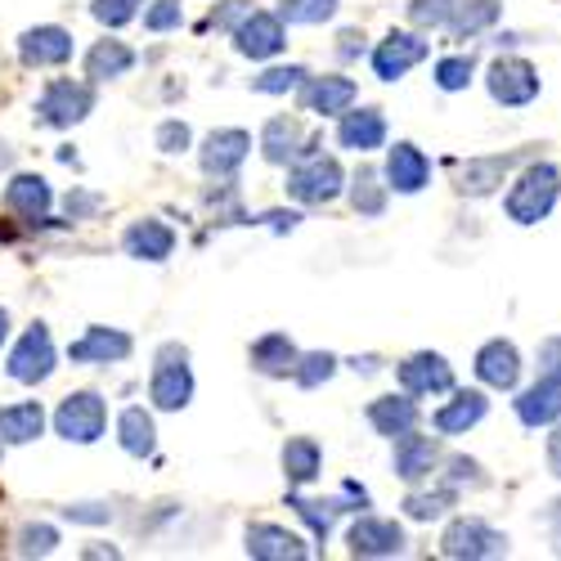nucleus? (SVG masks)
Masks as SVG:
<instances>
[{"label": "nucleus", "mask_w": 561, "mask_h": 561, "mask_svg": "<svg viewBox=\"0 0 561 561\" xmlns=\"http://www.w3.org/2000/svg\"><path fill=\"white\" fill-rule=\"evenodd\" d=\"M184 23V10H180V0H158L153 10H145V27L149 32H171Z\"/></svg>", "instance_id": "a18cd8bd"}, {"label": "nucleus", "mask_w": 561, "mask_h": 561, "mask_svg": "<svg viewBox=\"0 0 561 561\" xmlns=\"http://www.w3.org/2000/svg\"><path fill=\"white\" fill-rule=\"evenodd\" d=\"M355 81L351 77H306V85H301V104H306V113H319V117H337V113H346L351 104H355Z\"/></svg>", "instance_id": "f3484780"}, {"label": "nucleus", "mask_w": 561, "mask_h": 561, "mask_svg": "<svg viewBox=\"0 0 561 561\" xmlns=\"http://www.w3.org/2000/svg\"><path fill=\"white\" fill-rule=\"evenodd\" d=\"M72 32H64V27H32V32H23L19 36V59L27 64V68H59V64H68L72 59Z\"/></svg>", "instance_id": "ddd939ff"}, {"label": "nucleus", "mask_w": 561, "mask_h": 561, "mask_svg": "<svg viewBox=\"0 0 561 561\" xmlns=\"http://www.w3.org/2000/svg\"><path fill=\"white\" fill-rule=\"evenodd\" d=\"M477 378L485 387H494V391H512V387L522 382V355H517V346L503 342V337L485 342L477 351Z\"/></svg>", "instance_id": "dca6fc26"}, {"label": "nucleus", "mask_w": 561, "mask_h": 561, "mask_svg": "<svg viewBox=\"0 0 561 561\" xmlns=\"http://www.w3.org/2000/svg\"><path fill=\"white\" fill-rule=\"evenodd\" d=\"M337 55H342V59H355V55H364V36H359V32H342Z\"/></svg>", "instance_id": "5fc2aeb1"}, {"label": "nucleus", "mask_w": 561, "mask_h": 561, "mask_svg": "<svg viewBox=\"0 0 561 561\" xmlns=\"http://www.w3.org/2000/svg\"><path fill=\"white\" fill-rule=\"evenodd\" d=\"M400 387L409 396H440V391H454V368L445 355L436 351H417L400 364Z\"/></svg>", "instance_id": "9b49d317"}, {"label": "nucleus", "mask_w": 561, "mask_h": 561, "mask_svg": "<svg viewBox=\"0 0 561 561\" xmlns=\"http://www.w3.org/2000/svg\"><path fill=\"white\" fill-rule=\"evenodd\" d=\"M432 45L423 36H413V32H391L378 50H373V72H378L382 81H400L413 64H423L427 59Z\"/></svg>", "instance_id": "f8f14e48"}, {"label": "nucleus", "mask_w": 561, "mask_h": 561, "mask_svg": "<svg viewBox=\"0 0 561 561\" xmlns=\"http://www.w3.org/2000/svg\"><path fill=\"white\" fill-rule=\"evenodd\" d=\"M130 346H135L130 333H122V329H104V323H95V329H85L81 342L68 346V359H72V364H117V359L130 355Z\"/></svg>", "instance_id": "a211bd4d"}, {"label": "nucleus", "mask_w": 561, "mask_h": 561, "mask_svg": "<svg viewBox=\"0 0 561 561\" xmlns=\"http://www.w3.org/2000/svg\"><path fill=\"white\" fill-rule=\"evenodd\" d=\"M382 175H387V190H396V194H423L427 180H432V162L417 145L400 139V145L387 153V171Z\"/></svg>", "instance_id": "4468645a"}, {"label": "nucleus", "mask_w": 561, "mask_h": 561, "mask_svg": "<svg viewBox=\"0 0 561 561\" xmlns=\"http://www.w3.org/2000/svg\"><path fill=\"white\" fill-rule=\"evenodd\" d=\"M261 153H265V162H274V167L297 162V158L306 153V145H301V122H297V117H270L265 130H261Z\"/></svg>", "instance_id": "393cba45"}, {"label": "nucleus", "mask_w": 561, "mask_h": 561, "mask_svg": "<svg viewBox=\"0 0 561 561\" xmlns=\"http://www.w3.org/2000/svg\"><path fill=\"white\" fill-rule=\"evenodd\" d=\"M503 14L499 0H462V5H454V19H449V36L454 41H467V36H477L485 27H494Z\"/></svg>", "instance_id": "72a5a7b5"}, {"label": "nucleus", "mask_w": 561, "mask_h": 561, "mask_svg": "<svg viewBox=\"0 0 561 561\" xmlns=\"http://www.w3.org/2000/svg\"><path fill=\"white\" fill-rule=\"evenodd\" d=\"M337 139H342V149L351 153H373V149H382L387 145V117L382 108H359V113H342V126H337Z\"/></svg>", "instance_id": "412c9836"}, {"label": "nucleus", "mask_w": 561, "mask_h": 561, "mask_svg": "<svg viewBox=\"0 0 561 561\" xmlns=\"http://www.w3.org/2000/svg\"><path fill=\"white\" fill-rule=\"evenodd\" d=\"M0 167H10V145H0Z\"/></svg>", "instance_id": "052dcab7"}, {"label": "nucleus", "mask_w": 561, "mask_h": 561, "mask_svg": "<svg viewBox=\"0 0 561 561\" xmlns=\"http://www.w3.org/2000/svg\"><path fill=\"white\" fill-rule=\"evenodd\" d=\"M135 68V50L126 41H100L95 50L85 55V77L90 81H113V77H126Z\"/></svg>", "instance_id": "7c9ffc66"}, {"label": "nucleus", "mask_w": 561, "mask_h": 561, "mask_svg": "<svg viewBox=\"0 0 561 561\" xmlns=\"http://www.w3.org/2000/svg\"><path fill=\"white\" fill-rule=\"evenodd\" d=\"M248 557H256V561H301V557H310V548L284 526L256 522V526H248Z\"/></svg>", "instance_id": "6ab92c4d"}, {"label": "nucleus", "mask_w": 561, "mask_h": 561, "mask_svg": "<svg viewBox=\"0 0 561 561\" xmlns=\"http://www.w3.org/2000/svg\"><path fill=\"white\" fill-rule=\"evenodd\" d=\"M485 85H490L494 104H503V108H522V104H530V100L539 95V72H535L526 59H494Z\"/></svg>", "instance_id": "9d476101"}, {"label": "nucleus", "mask_w": 561, "mask_h": 561, "mask_svg": "<svg viewBox=\"0 0 561 561\" xmlns=\"http://www.w3.org/2000/svg\"><path fill=\"white\" fill-rule=\"evenodd\" d=\"M248 10H252V5H248V0H229V5H225L220 14H211V19H207V27H229L233 19H243Z\"/></svg>", "instance_id": "603ef678"}, {"label": "nucleus", "mask_w": 561, "mask_h": 561, "mask_svg": "<svg viewBox=\"0 0 561 561\" xmlns=\"http://www.w3.org/2000/svg\"><path fill=\"white\" fill-rule=\"evenodd\" d=\"M90 108H95V85L90 81H72V77H59L41 90L36 100V122L55 126V130H68L77 122L90 117Z\"/></svg>", "instance_id": "20e7f679"}, {"label": "nucleus", "mask_w": 561, "mask_h": 561, "mask_svg": "<svg viewBox=\"0 0 561 561\" xmlns=\"http://www.w3.org/2000/svg\"><path fill=\"white\" fill-rule=\"evenodd\" d=\"M50 203H55V194H50V180H45V175H14L10 190H5V207L14 216H23L27 225L45 220Z\"/></svg>", "instance_id": "b1692460"}, {"label": "nucleus", "mask_w": 561, "mask_h": 561, "mask_svg": "<svg viewBox=\"0 0 561 561\" xmlns=\"http://www.w3.org/2000/svg\"><path fill=\"white\" fill-rule=\"evenodd\" d=\"M117 440H122V449H126L130 458H149V454L158 449L153 413H149V409H139V404L122 409V417H117Z\"/></svg>", "instance_id": "c85d7f7f"}, {"label": "nucleus", "mask_w": 561, "mask_h": 561, "mask_svg": "<svg viewBox=\"0 0 561 561\" xmlns=\"http://www.w3.org/2000/svg\"><path fill=\"white\" fill-rule=\"evenodd\" d=\"M436 458H440L436 440H432V436H417V427L404 432V436H396V458H391V467H396L400 481L417 485V481H423L432 467H436Z\"/></svg>", "instance_id": "4be33fe9"}, {"label": "nucleus", "mask_w": 561, "mask_h": 561, "mask_svg": "<svg viewBox=\"0 0 561 561\" xmlns=\"http://www.w3.org/2000/svg\"><path fill=\"white\" fill-rule=\"evenodd\" d=\"M440 552L449 561H490V557H503L507 552V535H499L490 522L481 517H458L445 539H440Z\"/></svg>", "instance_id": "423d86ee"}, {"label": "nucleus", "mask_w": 561, "mask_h": 561, "mask_svg": "<svg viewBox=\"0 0 561 561\" xmlns=\"http://www.w3.org/2000/svg\"><path fill=\"white\" fill-rule=\"evenodd\" d=\"M561 198V171L552 162H535L526 167V175L512 184V194H507V216L517 220V225H539Z\"/></svg>", "instance_id": "f257e3e1"}, {"label": "nucleus", "mask_w": 561, "mask_h": 561, "mask_svg": "<svg viewBox=\"0 0 561 561\" xmlns=\"http://www.w3.org/2000/svg\"><path fill=\"white\" fill-rule=\"evenodd\" d=\"M55 342H50V329L45 323H32V329L19 337V346L10 351V364H5V373L14 382H23V387H36V382H45L55 373Z\"/></svg>", "instance_id": "0eeeda50"}, {"label": "nucleus", "mask_w": 561, "mask_h": 561, "mask_svg": "<svg viewBox=\"0 0 561 561\" xmlns=\"http://www.w3.org/2000/svg\"><path fill=\"white\" fill-rule=\"evenodd\" d=\"M45 432V409L36 400L0 409V445H32Z\"/></svg>", "instance_id": "bb28decb"}, {"label": "nucleus", "mask_w": 561, "mask_h": 561, "mask_svg": "<svg viewBox=\"0 0 561 561\" xmlns=\"http://www.w3.org/2000/svg\"><path fill=\"white\" fill-rule=\"evenodd\" d=\"M417 417H423V409H417V400H413L409 391H404V396H382V400H373V404H368V423H373V432L387 436V440L413 432V427H417Z\"/></svg>", "instance_id": "5701e85b"}, {"label": "nucleus", "mask_w": 561, "mask_h": 561, "mask_svg": "<svg viewBox=\"0 0 561 561\" xmlns=\"http://www.w3.org/2000/svg\"><path fill=\"white\" fill-rule=\"evenodd\" d=\"M81 557H117V548H85Z\"/></svg>", "instance_id": "bf43d9fd"}, {"label": "nucleus", "mask_w": 561, "mask_h": 561, "mask_svg": "<svg viewBox=\"0 0 561 561\" xmlns=\"http://www.w3.org/2000/svg\"><path fill=\"white\" fill-rule=\"evenodd\" d=\"M145 0H90V14H95L104 27H126Z\"/></svg>", "instance_id": "c03bdc74"}, {"label": "nucleus", "mask_w": 561, "mask_h": 561, "mask_svg": "<svg viewBox=\"0 0 561 561\" xmlns=\"http://www.w3.org/2000/svg\"><path fill=\"white\" fill-rule=\"evenodd\" d=\"M342 190H346V175H342V162H337V158L301 153L297 167L288 171V194H293L297 203L323 207V203H333Z\"/></svg>", "instance_id": "7ed1b4c3"}, {"label": "nucleus", "mask_w": 561, "mask_h": 561, "mask_svg": "<svg viewBox=\"0 0 561 561\" xmlns=\"http://www.w3.org/2000/svg\"><path fill=\"white\" fill-rule=\"evenodd\" d=\"M149 400L167 413L184 409L194 400V368H190V351L180 342H167L158 351V364H153V378H149Z\"/></svg>", "instance_id": "f03ea898"}, {"label": "nucleus", "mask_w": 561, "mask_h": 561, "mask_svg": "<svg viewBox=\"0 0 561 561\" xmlns=\"http://www.w3.org/2000/svg\"><path fill=\"white\" fill-rule=\"evenodd\" d=\"M351 557H400L404 552V530L387 517H359L346 530Z\"/></svg>", "instance_id": "2eb2a0df"}, {"label": "nucleus", "mask_w": 561, "mask_h": 561, "mask_svg": "<svg viewBox=\"0 0 561 561\" xmlns=\"http://www.w3.org/2000/svg\"><path fill=\"white\" fill-rule=\"evenodd\" d=\"M454 5H458V0H413V5H409V19H413V27H423V32H432V27H449Z\"/></svg>", "instance_id": "37998d69"}, {"label": "nucleus", "mask_w": 561, "mask_h": 561, "mask_svg": "<svg viewBox=\"0 0 561 561\" xmlns=\"http://www.w3.org/2000/svg\"><path fill=\"white\" fill-rule=\"evenodd\" d=\"M548 472L561 481V427L548 436Z\"/></svg>", "instance_id": "864d4df0"}, {"label": "nucleus", "mask_w": 561, "mask_h": 561, "mask_svg": "<svg viewBox=\"0 0 561 561\" xmlns=\"http://www.w3.org/2000/svg\"><path fill=\"white\" fill-rule=\"evenodd\" d=\"M306 68L301 64H288V68H270L261 77H252V90L256 95H288V90H301L306 85Z\"/></svg>", "instance_id": "58836bf2"}, {"label": "nucleus", "mask_w": 561, "mask_h": 561, "mask_svg": "<svg viewBox=\"0 0 561 561\" xmlns=\"http://www.w3.org/2000/svg\"><path fill=\"white\" fill-rule=\"evenodd\" d=\"M288 507H293L297 517L314 530V539H329V530H333V522H337V512H346L342 499H323V503H319V499H301V494H293Z\"/></svg>", "instance_id": "c9c22d12"}, {"label": "nucleus", "mask_w": 561, "mask_h": 561, "mask_svg": "<svg viewBox=\"0 0 561 561\" xmlns=\"http://www.w3.org/2000/svg\"><path fill=\"white\" fill-rule=\"evenodd\" d=\"M445 477H449V485H485L477 458H449V472Z\"/></svg>", "instance_id": "8fccbe9b"}, {"label": "nucleus", "mask_w": 561, "mask_h": 561, "mask_svg": "<svg viewBox=\"0 0 561 561\" xmlns=\"http://www.w3.org/2000/svg\"><path fill=\"white\" fill-rule=\"evenodd\" d=\"M539 378L543 382H561V337H543L539 342Z\"/></svg>", "instance_id": "49530a36"}, {"label": "nucleus", "mask_w": 561, "mask_h": 561, "mask_svg": "<svg viewBox=\"0 0 561 561\" xmlns=\"http://www.w3.org/2000/svg\"><path fill=\"white\" fill-rule=\"evenodd\" d=\"M64 517L81 522V526H104L113 517V507L108 503H72V507H64Z\"/></svg>", "instance_id": "09e8293b"}, {"label": "nucleus", "mask_w": 561, "mask_h": 561, "mask_svg": "<svg viewBox=\"0 0 561 561\" xmlns=\"http://www.w3.org/2000/svg\"><path fill=\"white\" fill-rule=\"evenodd\" d=\"M472 72H477L472 55H449V59L436 64V85L454 95V90H467V85H472Z\"/></svg>", "instance_id": "79ce46f5"}, {"label": "nucleus", "mask_w": 561, "mask_h": 561, "mask_svg": "<svg viewBox=\"0 0 561 561\" xmlns=\"http://www.w3.org/2000/svg\"><path fill=\"white\" fill-rule=\"evenodd\" d=\"M5 337H10V310H0V346H5Z\"/></svg>", "instance_id": "13d9d810"}, {"label": "nucleus", "mask_w": 561, "mask_h": 561, "mask_svg": "<svg viewBox=\"0 0 561 561\" xmlns=\"http://www.w3.org/2000/svg\"><path fill=\"white\" fill-rule=\"evenodd\" d=\"M122 248H126V256H135V261H167L171 248H175V229L162 225L158 216H145V220H135V225L122 233Z\"/></svg>", "instance_id": "aec40b11"}, {"label": "nucleus", "mask_w": 561, "mask_h": 561, "mask_svg": "<svg viewBox=\"0 0 561 561\" xmlns=\"http://www.w3.org/2000/svg\"><path fill=\"white\" fill-rule=\"evenodd\" d=\"M355 373H378V355H364V359H351Z\"/></svg>", "instance_id": "4d7b16f0"}, {"label": "nucleus", "mask_w": 561, "mask_h": 561, "mask_svg": "<svg viewBox=\"0 0 561 561\" xmlns=\"http://www.w3.org/2000/svg\"><path fill=\"white\" fill-rule=\"evenodd\" d=\"M319 467H323V449H319V440H310V436H293V440L284 445V477H288L293 485H310V481L319 477Z\"/></svg>", "instance_id": "473e14b6"}, {"label": "nucleus", "mask_w": 561, "mask_h": 561, "mask_svg": "<svg viewBox=\"0 0 561 561\" xmlns=\"http://www.w3.org/2000/svg\"><path fill=\"white\" fill-rule=\"evenodd\" d=\"M454 507V485L449 490H432V494H409L404 499V512L413 522H436V517H445V512Z\"/></svg>", "instance_id": "a19ab883"}, {"label": "nucleus", "mask_w": 561, "mask_h": 561, "mask_svg": "<svg viewBox=\"0 0 561 561\" xmlns=\"http://www.w3.org/2000/svg\"><path fill=\"white\" fill-rule=\"evenodd\" d=\"M337 14V0H278V19L284 23H329Z\"/></svg>", "instance_id": "4c0bfd02"}, {"label": "nucleus", "mask_w": 561, "mask_h": 561, "mask_svg": "<svg viewBox=\"0 0 561 561\" xmlns=\"http://www.w3.org/2000/svg\"><path fill=\"white\" fill-rule=\"evenodd\" d=\"M297 346L288 333H265L256 346H252V368L265 373V378H288V373L297 368Z\"/></svg>", "instance_id": "c756f323"}, {"label": "nucleus", "mask_w": 561, "mask_h": 561, "mask_svg": "<svg viewBox=\"0 0 561 561\" xmlns=\"http://www.w3.org/2000/svg\"><path fill=\"white\" fill-rule=\"evenodd\" d=\"M104 427H108V404L95 391H72L55 409V432L72 445H95L104 436Z\"/></svg>", "instance_id": "39448f33"}, {"label": "nucleus", "mask_w": 561, "mask_h": 561, "mask_svg": "<svg viewBox=\"0 0 561 561\" xmlns=\"http://www.w3.org/2000/svg\"><path fill=\"white\" fill-rule=\"evenodd\" d=\"M55 548H59V530H55V526H45V522L23 526L19 539H14V552H19V557H50Z\"/></svg>", "instance_id": "ea45409f"}, {"label": "nucleus", "mask_w": 561, "mask_h": 561, "mask_svg": "<svg viewBox=\"0 0 561 561\" xmlns=\"http://www.w3.org/2000/svg\"><path fill=\"white\" fill-rule=\"evenodd\" d=\"M64 207H68V220H81V216H90L100 207V194H85V190H72L68 198H64Z\"/></svg>", "instance_id": "3c124183"}, {"label": "nucleus", "mask_w": 561, "mask_h": 561, "mask_svg": "<svg viewBox=\"0 0 561 561\" xmlns=\"http://www.w3.org/2000/svg\"><path fill=\"white\" fill-rule=\"evenodd\" d=\"M261 220H265V225H274V229H297V220H301V216H297V211H288V216H284V211H265Z\"/></svg>", "instance_id": "6e6d98bb"}, {"label": "nucleus", "mask_w": 561, "mask_h": 561, "mask_svg": "<svg viewBox=\"0 0 561 561\" xmlns=\"http://www.w3.org/2000/svg\"><path fill=\"white\" fill-rule=\"evenodd\" d=\"M337 373V355L333 351H310V355H297V368H293V378L297 387H323Z\"/></svg>", "instance_id": "e433bc0d"}, {"label": "nucleus", "mask_w": 561, "mask_h": 561, "mask_svg": "<svg viewBox=\"0 0 561 561\" xmlns=\"http://www.w3.org/2000/svg\"><path fill=\"white\" fill-rule=\"evenodd\" d=\"M507 167H512L507 153L503 158H472V162L462 167V175H458V194H472V198L494 194L499 184H503V175H507Z\"/></svg>", "instance_id": "2f4dec72"}, {"label": "nucleus", "mask_w": 561, "mask_h": 561, "mask_svg": "<svg viewBox=\"0 0 561 561\" xmlns=\"http://www.w3.org/2000/svg\"><path fill=\"white\" fill-rule=\"evenodd\" d=\"M485 413H490V400L481 391H458L445 409H436L432 423H436L440 436H462V432H472Z\"/></svg>", "instance_id": "a878e982"}, {"label": "nucleus", "mask_w": 561, "mask_h": 561, "mask_svg": "<svg viewBox=\"0 0 561 561\" xmlns=\"http://www.w3.org/2000/svg\"><path fill=\"white\" fill-rule=\"evenodd\" d=\"M517 417L526 427H552L561 417V382H535L530 391L517 396Z\"/></svg>", "instance_id": "cd10ccee"}, {"label": "nucleus", "mask_w": 561, "mask_h": 561, "mask_svg": "<svg viewBox=\"0 0 561 561\" xmlns=\"http://www.w3.org/2000/svg\"><path fill=\"white\" fill-rule=\"evenodd\" d=\"M351 207L359 216H382L387 211V184L373 167H359L355 180H351Z\"/></svg>", "instance_id": "f704fd0d"}, {"label": "nucleus", "mask_w": 561, "mask_h": 561, "mask_svg": "<svg viewBox=\"0 0 561 561\" xmlns=\"http://www.w3.org/2000/svg\"><path fill=\"white\" fill-rule=\"evenodd\" d=\"M252 153V135L239 130V126H220L203 139V149H198V162H203V175L211 180H229L233 171H239Z\"/></svg>", "instance_id": "6e6552de"}, {"label": "nucleus", "mask_w": 561, "mask_h": 561, "mask_svg": "<svg viewBox=\"0 0 561 561\" xmlns=\"http://www.w3.org/2000/svg\"><path fill=\"white\" fill-rule=\"evenodd\" d=\"M284 45H288V32H284V19L278 14L248 10L243 23L233 27V50H239L243 59H274Z\"/></svg>", "instance_id": "1a4fd4ad"}, {"label": "nucleus", "mask_w": 561, "mask_h": 561, "mask_svg": "<svg viewBox=\"0 0 561 561\" xmlns=\"http://www.w3.org/2000/svg\"><path fill=\"white\" fill-rule=\"evenodd\" d=\"M190 126H184V122H162L158 126V149L162 153H184V149H190Z\"/></svg>", "instance_id": "de8ad7c7"}]
</instances>
